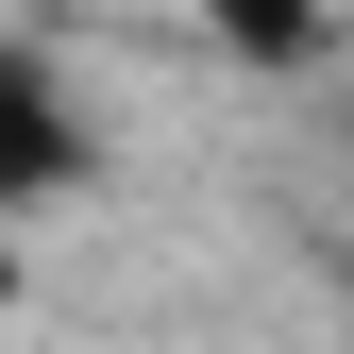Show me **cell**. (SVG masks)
I'll return each mask as SVG.
<instances>
[{"mask_svg":"<svg viewBox=\"0 0 354 354\" xmlns=\"http://www.w3.org/2000/svg\"><path fill=\"white\" fill-rule=\"evenodd\" d=\"M84 169H102V136H84V84L34 51L17 17H0V219H34V203H68Z\"/></svg>","mask_w":354,"mask_h":354,"instance_id":"cell-1","label":"cell"},{"mask_svg":"<svg viewBox=\"0 0 354 354\" xmlns=\"http://www.w3.org/2000/svg\"><path fill=\"white\" fill-rule=\"evenodd\" d=\"M203 34L236 68H304V51H321V0H203Z\"/></svg>","mask_w":354,"mask_h":354,"instance_id":"cell-2","label":"cell"},{"mask_svg":"<svg viewBox=\"0 0 354 354\" xmlns=\"http://www.w3.org/2000/svg\"><path fill=\"white\" fill-rule=\"evenodd\" d=\"M17 287H34V270H17V219H0V321H17Z\"/></svg>","mask_w":354,"mask_h":354,"instance_id":"cell-3","label":"cell"}]
</instances>
